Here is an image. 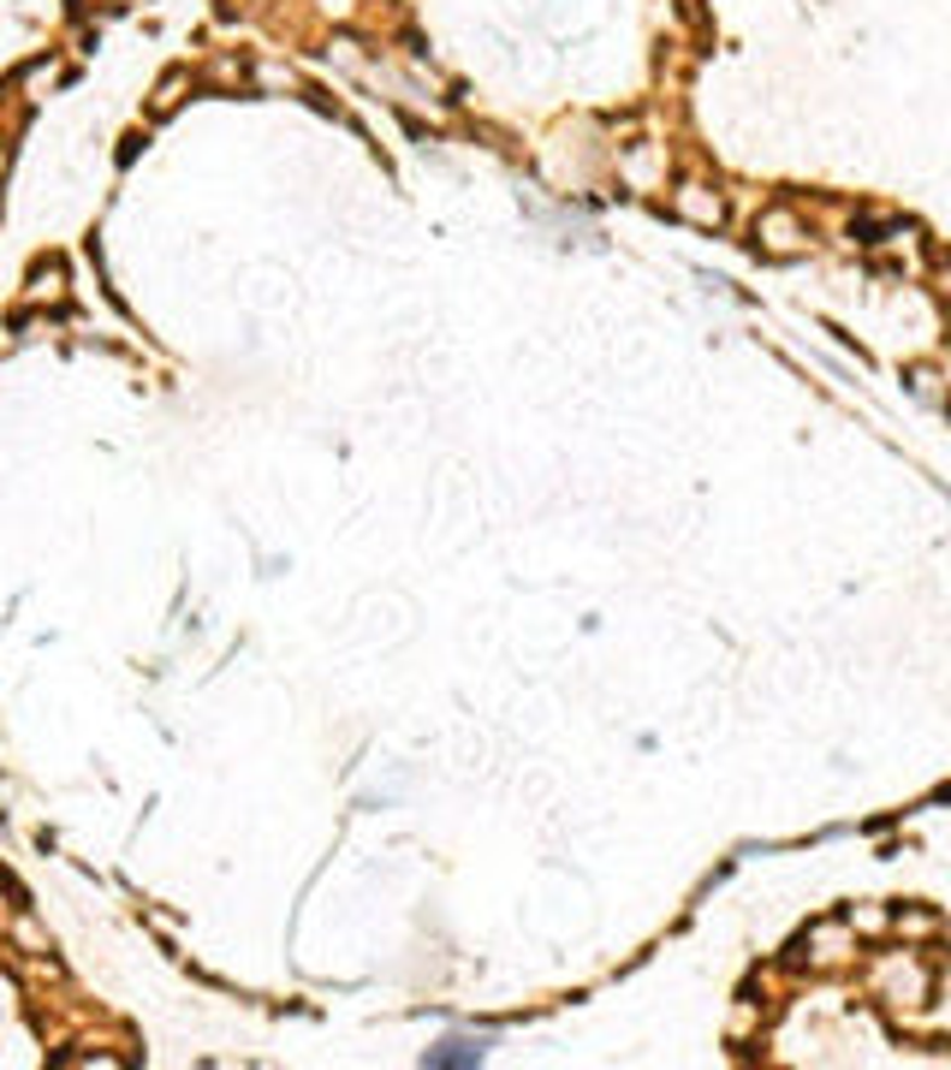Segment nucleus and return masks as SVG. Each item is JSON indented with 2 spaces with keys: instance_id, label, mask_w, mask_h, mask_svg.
Here are the masks:
<instances>
[{
  "instance_id": "nucleus-1",
  "label": "nucleus",
  "mask_w": 951,
  "mask_h": 1070,
  "mask_svg": "<svg viewBox=\"0 0 951 1070\" xmlns=\"http://www.w3.org/2000/svg\"><path fill=\"white\" fill-rule=\"evenodd\" d=\"M755 250H761V256H773V262L803 256V250H809V226L797 221L791 209H761L755 214Z\"/></svg>"
},
{
  "instance_id": "nucleus-2",
  "label": "nucleus",
  "mask_w": 951,
  "mask_h": 1070,
  "mask_svg": "<svg viewBox=\"0 0 951 1070\" xmlns=\"http://www.w3.org/2000/svg\"><path fill=\"white\" fill-rule=\"evenodd\" d=\"M672 214L690 221V226H702V232H719V226H726V197H719L714 185H702V179H684L678 191H672Z\"/></svg>"
},
{
  "instance_id": "nucleus-3",
  "label": "nucleus",
  "mask_w": 951,
  "mask_h": 1070,
  "mask_svg": "<svg viewBox=\"0 0 951 1070\" xmlns=\"http://www.w3.org/2000/svg\"><path fill=\"white\" fill-rule=\"evenodd\" d=\"M851 922H815V928H809V934H803V946H797V958H803V964H821V969H827V964H844V958H851Z\"/></svg>"
},
{
  "instance_id": "nucleus-4",
  "label": "nucleus",
  "mask_w": 951,
  "mask_h": 1070,
  "mask_svg": "<svg viewBox=\"0 0 951 1070\" xmlns=\"http://www.w3.org/2000/svg\"><path fill=\"white\" fill-rule=\"evenodd\" d=\"M24 304H36V310H60V304H66V262H60V256H42V262H36V268H30V280H24Z\"/></svg>"
},
{
  "instance_id": "nucleus-5",
  "label": "nucleus",
  "mask_w": 951,
  "mask_h": 1070,
  "mask_svg": "<svg viewBox=\"0 0 951 1070\" xmlns=\"http://www.w3.org/2000/svg\"><path fill=\"white\" fill-rule=\"evenodd\" d=\"M618 173H625L637 191H649V185L661 179V149L649 143V149H630V155H618Z\"/></svg>"
},
{
  "instance_id": "nucleus-6",
  "label": "nucleus",
  "mask_w": 951,
  "mask_h": 1070,
  "mask_svg": "<svg viewBox=\"0 0 951 1070\" xmlns=\"http://www.w3.org/2000/svg\"><path fill=\"white\" fill-rule=\"evenodd\" d=\"M60 84V60H36V66H24V78H18V96L24 102H42L48 90Z\"/></svg>"
},
{
  "instance_id": "nucleus-7",
  "label": "nucleus",
  "mask_w": 951,
  "mask_h": 1070,
  "mask_svg": "<svg viewBox=\"0 0 951 1070\" xmlns=\"http://www.w3.org/2000/svg\"><path fill=\"white\" fill-rule=\"evenodd\" d=\"M886 981L898 987V999L910 993V1005L928 999V969H922V964H892V969H886Z\"/></svg>"
},
{
  "instance_id": "nucleus-8",
  "label": "nucleus",
  "mask_w": 951,
  "mask_h": 1070,
  "mask_svg": "<svg viewBox=\"0 0 951 1070\" xmlns=\"http://www.w3.org/2000/svg\"><path fill=\"white\" fill-rule=\"evenodd\" d=\"M892 928H898V940H934L940 934V916L934 910H898Z\"/></svg>"
},
{
  "instance_id": "nucleus-9",
  "label": "nucleus",
  "mask_w": 951,
  "mask_h": 1070,
  "mask_svg": "<svg viewBox=\"0 0 951 1070\" xmlns=\"http://www.w3.org/2000/svg\"><path fill=\"white\" fill-rule=\"evenodd\" d=\"M488 1053V1041H447V1047L428 1053V1065H476Z\"/></svg>"
},
{
  "instance_id": "nucleus-10",
  "label": "nucleus",
  "mask_w": 951,
  "mask_h": 1070,
  "mask_svg": "<svg viewBox=\"0 0 951 1070\" xmlns=\"http://www.w3.org/2000/svg\"><path fill=\"white\" fill-rule=\"evenodd\" d=\"M844 922H851V934H886V928H892V916H886L880 904H856Z\"/></svg>"
},
{
  "instance_id": "nucleus-11",
  "label": "nucleus",
  "mask_w": 951,
  "mask_h": 1070,
  "mask_svg": "<svg viewBox=\"0 0 951 1070\" xmlns=\"http://www.w3.org/2000/svg\"><path fill=\"white\" fill-rule=\"evenodd\" d=\"M910 232L904 221H856V244H886V238Z\"/></svg>"
},
{
  "instance_id": "nucleus-12",
  "label": "nucleus",
  "mask_w": 951,
  "mask_h": 1070,
  "mask_svg": "<svg viewBox=\"0 0 951 1070\" xmlns=\"http://www.w3.org/2000/svg\"><path fill=\"white\" fill-rule=\"evenodd\" d=\"M179 96H185V72H167V78H161V90H155V113H173V108H179Z\"/></svg>"
},
{
  "instance_id": "nucleus-13",
  "label": "nucleus",
  "mask_w": 951,
  "mask_h": 1070,
  "mask_svg": "<svg viewBox=\"0 0 951 1070\" xmlns=\"http://www.w3.org/2000/svg\"><path fill=\"white\" fill-rule=\"evenodd\" d=\"M910 387H916L922 399H940V387H934V369H910Z\"/></svg>"
},
{
  "instance_id": "nucleus-14",
  "label": "nucleus",
  "mask_w": 951,
  "mask_h": 1070,
  "mask_svg": "<svg viewBox=\"0 0 951 1070\" xmlns=\"http://www.w3.org/2000/svg\"><path fill=\"white\" fill-rule=\"evenodd\" d=\"M315 7H322L327 18H351V12H358V0H315Z\"/></svg>"
},
{
  "instance_id": "nucleus-15",
  "label": "nucleus",
  "mask_w": 951,
  "mask_h": 1070,
  "mask_svg": "<svg viewBox=\"0 0 951 1070\" xmlns=\"http://www.w3.org/2000/svg\"><path fill=\"white\" fill-rule=\"evenodd\" d=\"M940 292L951 298V256H940Z\"/></svg>"
},
{
  "instance_id": "nucleus-16",
  "label": "nucleus",
  "mask_w": 951,
  "mask_h": 1070,
  "mask_svg": "<svg viewBox=\"0 0 951 1070\" xmlns=\"http://www.w3.org/2000/svg\"><path fill=\"white\" fill-rule=\"evenodd\" d=\"M0 179H7V143H0Z\"/></svg>"
},
{
  "instance_id": "nucleus-17",
  "label": "nucleus",
  "mask_w": 951,
  "mask_h": 1070,
  "mask_svg": "<svg viewBox=\"0 0 951 1070\" xmlns=\"http://www.w3.org/2000/svg\"><path fill=\"white\" fill-rule=\"evenodd\" d=\"M684 7H696V0H684Z\"/></svg>"
}]
</instances>
